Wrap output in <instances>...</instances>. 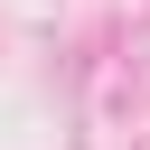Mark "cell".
<instances>
[]
</instances>
